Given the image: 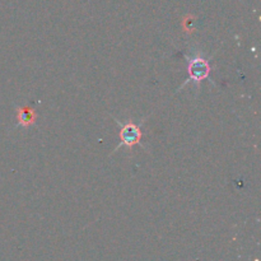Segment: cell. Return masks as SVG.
Here are the masks:
<instances>
[{"label":"cell","mask_w":261,"mask_h":261,"mask_svg":"<svg viewBox=\"0 0 261 261\" xmlns=\"http://www.w3.org/2000/svg\"><path fill=\"white\" fill-rule=\"evenodd\" d=\"M188 59V73L189 78L185 83L181 86L182 88L186 83L191 82V83L195 84V87L200 86V83L205 79H208L209 74H211V64H209L208 59L204 58L200 54H196L193 56H186Z\"/></svg>","instance_id":"obj_1"},{"label":"cell","mask_w":261,"mask_h":261,"mask_svg":"<svg viewBox=\"0 0 261 261\" xmlns=\"http://www.w3.org/2000/svg\"><path fill=\"white\" fill-rule=\"evenodd\" d=\"M117 124L121 126V130H120V143L116 147L117 150L121 147H127L132 149L135 144H139L140 139L143 137V133L140 130V125L134 124L133 121L126 122V124H122V122L116 121Z\"/></svg>","instance_id":"obj_2"},{"label":"cell","mask_w":261,"mask_h":261,"mask_svg":"<svg viewBox=\"0 0 261 261\" xmlns=\"http://www.w3.org/2000/svg\"><path fill=\"white\" fill-rule=\"evenodd\" d=\"M35 122V111L31 107H23L18 110V125L30 126Z\"/></svg>","instance_id":"obj_3"}]
</instances>
